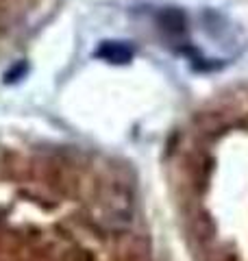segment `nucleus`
I'll return each mask as SVG.
<instances>
[{
	"label": "nucleus",
	"mask_w": 248,
	"mask_h": 261,
	"mask_svg": "<svg viewBox=\"0 0 248 261\" xmlns=\"http://www.w3.org/2000/svg\"><path fill=\"white\" fill-rule=\"evenodd\" d=\"M96 57L107 63H129L133 59V48L127 42H103V46L96 50Z\"/></svg>",
	"instance_id": "nucleus-3"
},
{
	"label": "nucleus",
	"mask_w": 248,
	"mask_h": 261,
	"mask_svg": "<svg viewBox=\"0 0 248 261\" xmlns=\"http://www.w3.org/2000/svg\"><path fill=\"white\" fill-rule=\"evenodd\" d=\"M157 24H159V29L165 33V37L175 39V42L183 39L185 33H187V20H185V15L181 13L179 9H175V7L161 9L159 15H157Z\"/></svg>",
	"instance_id": "nucleus-2"
},
{
	"label": "nucleus",
	"mask_w": 248,
	"mask_h": 261,
	"mask_svg": "<svg viewBox=\"0 0 248 261\" xmlns=\"http://www.w3.org/2000/svg\"><path fill=\"white\" fill-rule=\"evenodd\" d=\"M101 220L109 228H120L131 222V196L120 185L105 190L101 200Z\"/></svg>",
	"instance_id": "nucleus-1"
}]
</instances>
